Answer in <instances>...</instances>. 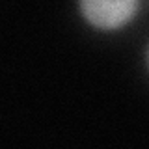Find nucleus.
Returning a JSON list of instances; mask_svg holds the SVG:
<instances>
[{
	"label": "nucleus",
	"mask_w": 149,
	"mask_h": 149,
	"mask_svg": "<svg viewBox=\"0 0 149 149\" xmlns=\"http://www.w3.org/2000/svg\"><path fill=\"white\" fill-rule=\"evenodd\" d=\"M147 65H149V47H147Z\"/></svg>",
	"instance_id": "nucleus-2"
},
{
	"label": "nucleus",
	"mask_w": 149,
	"mask_h": 149,
	"mask_svg": "<svg viewBox=\"0 0 149 149\" xmlns=\"http://www.w3.org/2000/svg\"><path fill=\"white\" fill-rule=\"evenodd\" d=\"M84 21L97 30H119L138 15L140 0H78Z\"/></svg>",
	"instance_id": "nucleus-1"
}]
</instances>
